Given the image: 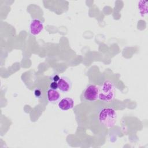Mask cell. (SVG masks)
<instances>
[{
  "instance_id": "cell-1",
  "label": "cell",
  "mask_w": 148,
  "mask_h": 148,
  "mask_svg": "<svg viewBox=\"0 0 148 148\" xmlns=\"http://www.w3.org/2000/svg\"><path fill=\"white\" fill-rule=\"evenodd\" d=\"M98 120L100 124L105 127H112L117 120V113L111 107L102 108L99 112Z\"/></svg>"
},
{
  "instance_id": "cell-2",
  "label": "cell",
  "mask_w": 148,
  "mask_h": 148,
  "mask_svg": "<svg viewBox=\"0 0 148 148\" xmlns=\"http://www.w3.org/2000/svg\"><path fill=\"white\" fill-rule=\"evenodd\" d=\"M115 95V86L110 80H105L99 87L98 99L103 102L112 101Z\"/></svg>"
},
{
  "instance_id": "cell-3",
  "label": "cell",
  "mask_w": 148,
  "mask_h": 148,
  "mask_svg": "<svg viewBox=\"0 0 148 148\" xmlns=\"http://www.w3.org/2000/svg\"><path fill=\"white\" fill-rule=\"evenodd\" d=\"M99 98V87L89 84L82 92L81 99L83 101L94 102Z\"/></svg>"
},
{
  "instance_id": "cell-4",
  "label": "cell",
  "mask_w": 148,
  "mask_h": 148,
  "mask_svg": "<svg viewBox=\"0 0 148 148\" xmlns=\"http://www.w3.org/2000/svg\"><path fill=\"white\" fill-rule=\"evenodd\" d=\"M29 32L33 35H39L43 29V22L38 18H34L29 24Z\"/></svg>"
},
{
  "instance_id": "cell-5",
  "label": "cell",
  "mask_w": 148,
  "mask_h": 148,
  "mask_svg": "<svg viewBox=\"0 0 148 148\" xmlns=\"http://www.w3.org/2000/svg\"><path fill=\"white\" fill-rule=\"evenodd\" d=\"M58 89L62 92L69 91L72 88V82L66 76H61L58 82Z\"/></svg>"
},
{
  "instance_id": "cell-6",
  "label": "cell",
  "mask_w": 148,
  "mask_h": 148,
  "mask_svg": "<svg viewBox=\"0 0 148 148\" xmlns=\"http://www.w3.org/2000/svg\"><path fill=\"white\" fill-rule=\"evenodd\" d=\"M58 106L61 110L66 111L73 108L74 106V101L71 98L65 97L59 101Z\"/></svg>"
},
{
  "instance_id": "cell-7",
  "label": "cell",
  "mask_w": 148,
  "mask_h": 148,
  "mask_svg": "<svg viewBox=\"0 0 148 148\" xmlns=\"http://www.w3.org/2000/svg\"><path fill=\"white\" fill-rule=\"evenodd\" d=\"M47 98L49 102L56 103L60 98V94L57 90L49 88L47 91Z\"/></svg>"
},
{
  "instance_id": "cell-8",
  "label": "cell",
  "mask_w": 148,
  "mask_h": 148,
  "mask_svg": "<svg viewBox=\"0 0 148 148\" xmlns=\"http://www.w3.org/2000/svg\"><path fill=\"white\" fill-rule=\"evenodd\" d=\"M61 77L58 73H54L50 77V80H51L52 82H58L59 80L60 79Z\"/></svg>"
},
{
  "instance_id": "cell-9",
  "label": "cell",
  "mask_w": 148,
  "mask_h": 148,
  "mask_svg": "<svg viewBox=\"0 0 148 148\" xmlns=\"http://www.w3.org/2000/svg\"><path fill=\"white\" fill-rule=\"evenodd\" d=\"M49 87L50 88L53 89V90H57L58 89V82H50L49 84Z\"/></svg>"
},
{
  "instance_id": "cell-10",
  "label": "cell",
  "mask_w": 148,
  "mask_h": 148,
  "mask_svg": "<svg viewBox=\"0 0 148 148\" xmlns=\"http://www.w3.org/2000/svg\"><path fill=\"white\" fill-rule=\"evenodd\" d=\"M34 95H35V97H36V98H40V97H41V95H42V90L40 89V88H36V89L34 90Z\"/></svg>"
}]
</instances>
